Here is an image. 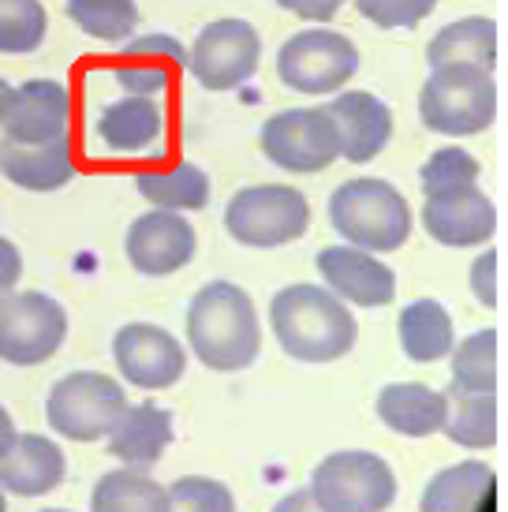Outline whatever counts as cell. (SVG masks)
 <instances>
[{"mask_svg":"<svg viewBox=\"0 0 508 512\" xmlns=\"http://www.w3.org/2000/svg\"><path fill=\"white\" fill-rule=\"evenodd\" d=\"M269 326L299 363H333L355 348V318L329 288L288 285L269 303Z\"/></svg>","mask_w":508,"mask_h":512,"instance_id":"obj_1","label":"cell"},{"mask_svg":"<svg viewBox=\"0 0 508 512\" xmlns=\"http://www.w3.org/2000/svg\"><path fill=\"white\" fill-rule=\"evenodd\" d=\"M187 341L202 367H251L262 348V329H258L251 296L232 281H213L198 288V296L187 307Z\"/></svg>","mask_w":508,"mask_h":512,"instance_id":"obj_2","label":"cell"},{"mask_svg":"<svg viewBox=\"0 0 508 512\" xmlns=\"http://www.w3.org/2000/svg\"><path fill=\"white\" fill-rule=\"evenodd\" d=\"M329 225L359 251L389 255L400 251L411 236V206L389 180L359 176L333 191L329 199Z\"/></svg>","mask_w":508,"mask_h":512,"instance_id":"obj_3","label":"cell"},{"mask_svg":"<svg viewBox=\"0 0 508 512\" xmlns=\"http://www.w3.org/2000/svg\"><path fill=\"white\" fill-rule=\"evenodd\" d=\"M419 116L438 135H479L497 120L494 72L479 64H441L430 72L419 94Z\"/></svg>","mask_w":508,"mask_h":512,"instance_id":"obj_4","label":"cell"},{"mask_svg":"<svg viewBox=\"0 0 508 512\" xmlns=\"http://www.w3.org/2000/svg\"><path fill=\"white\" fill-rule=\"evenodd\" d=\"M127 412V393L116 378L101 370H75L49 389L45 419L60 438L98 441L109 438V430Z\"/></svg>","mask_w":508,"mask_h":512,"instance_id":"obj_5","label":"cell"},{"mask_svg":"<svg viewBox=\"0 0 508 512\" xmlns=\"http://www.w3.org/2000/svg\"><path fill=\"white\" fill-rule=\"evenodd\" d=\"M225 228L243 247H284L311 228V206L288 184L243 187L228 199Z\"/></svg>","mask_w":508,"mask_h":512,"instance_id":"obj_6","label":"cell"},{"mask_svg":"<svg viewBox=\"0 0 508 512\" xmlns=\"http://www.w3.org/2000/svg\"><path fill=\"white\" fill-rule=\"evenodd\" d=\"M311 494L325 512H385L396 501V475L381 456L348 449L314 468Z\"/></svg>","mask_w":508,"mask_h":512,"instance_id":"obj_7","label":"cell"},{"mask_svg":"<svg viewBox=\"0 0 508 512\" xmlns=\"http://www.w3.org/2000/svg\"><path fill=\"white\" fill-rule=\"evenodd\" d=\"M68 337V311L45 292H15L0 299V359L12 367H38L60 352Z\"/></svg>","mask_w":508,"mask_h":512,"instance_id":"obj_8","label":"cell"},{"mask_svg":"<svg viewBox=\"0 0 508 512\" xmlns=\"http://www.w3.org/2000/svg\"><path fill=\"white\" fill-rule=\"evenodd\" d=\"M359 72V49L337 30H299L277 53V75L299 94H333Z\"/></svg>","mask_w":508,"mask_h":512,"instance_id":"obj_9","label":"cell"},{"mask_svg":"<svg viewBox=\"0 0 508 512\" xmlns=\"http://www.w3.org/2000/svg\"><path fill=\"white\" fill-rule=\"evenodd\" d=\"M262 38L247 19H213L198 30L195 45L187 49V68L213 94L236 90L258 72Z\"/></svg>","mask_w":508,"mask_h":512,"instance_id":"obj_10","label":"cell"},{"mask_svg":"<svg viewBox=\"0 0 508 512\" xmlns=\"http://www.w3.org/2000/svg\"><path fill=\"white\" fill-rule=\"evenodd\" d=\"M262 154L284 172H322L340 157L329 109H284L262 124Z\"/></svg>","mask_w":508,"mask_h":512,"instance_id":"obj_11","label":"cell"},{"mask_svg":"<svg viewBox=\"0 0 508 512\" xmlns=\"http://www.w3.org/2000/svg\"><path fill=\"white\" fill-rule=\"evenodd\" d=\"M113 359L135 389H169L184 378L187 352L169 329L131 322L113 337Z\"/></svg>","mask_w":508,"mask_h":512,"instance_id":"obj_12","label":"cell"},{"mask_svg":"<svg viewBox=\"0 0 508 512\" xmlns=\"http://www.w3.org/2000/svg\"><path fill=\"white\" fill-rule=\"evenodd\" d=\"M71 128L68 86L57 79H27L12 90V105L4 116V139L27 146L60 143Z\"/></svg>","mask_w":508,"mask_h":512,"instance_id":"obj_13","label":"cell"},{"mask_svg":"<svg viewBox=\"0 0 508 512\" xmlns=\"http://www.w3.org/2000/svg\"><path fill=\"white\" fill-rule=\"evenodd\" d=\"M127 258L146 277H169L195 258V228L176 210H150L127 228Z\"/></svg>","mask_w":508,"mask_h":512,"instance_id":"obj_14","label":"cell"},{"mask_svg":"<svg viewBox=\"0 0 508 512\" xmlns=\"http://www.w3.org/2000/svg\"><path fill=\"white\" fill-rule=\"evenodd\" d=\"M318 273L333 296L355 307H385L396 296V273L352 243H333L318 251Z\"/></svg>","mask_w":508,"mask_h":512,"instance_id":"obj_15","label":"cell"},{"mask_svg":"<svg viewBox=\"0 0 508 512\" xmlns=\"http://www.w3.org/2000/svg\"><path fill=\"white\" fill-rule=\"evenodd\" d=\"M187 68V49L172 34H142L124 45L120 60L113 64V79L124 94L135 98H157L172 90L176 75Z\"/></svg>","mask_w":508,"mask_h":512,"instance_id":"obj_16","label":"cell"},{"mask_svg":"<svg viewBox=\"0 0 508 512\" xmlns=\"http://www.w3.org/2000/svg\"><path fill=\"white\" fill-rule=\"evenodd\" d=\"M423 225L445 247H479L497 232V210L479 184L434 195L423 206Z\"/></svg>","mask_w":508,"mask_h":512,"instance_id":"obj_17","label":"cell"},{"mask_svg":"<svg viewBox=\"0 0 508 512\" xmlns=\"http://www.w3.org/2000/svg\"><path fill=\"white\" fill-rule=\"evenodd\" d=\"M329 116L340 135V157L352 165H367L393 139V113L389 105L370 90H348L337 94L329 105Z\"/></svg>","mask_w":508,"mask_h":512,"instance_id":"obj_18","label":"cell"},{"mask_svg":"<svg viewBox=\"0 0 508 512\" xmlns=\"http://www.w3.org/2000/svg\"><path fill=\"white\" fill-rule=\"evenodd\" d=\"M64 449L42 434H15L12 449L0 456V486L19 498H42L64 483Z\"/></svg>","mask_w":508,"mask_h":512,"instance_id":"obj_19","label":"cell"},{"mask_svg":"<svg viewBox=\"0 0 508 512\" xmlns=\"http://www.w3.org/2000/svg\"><path fill=\"white\" fill-rule=\"evenodd\" d=\"M165 109L157 98H135L124 94L120 101L105 105L98 116V139L113 154H150L165 139Z\"/></svg>","mask_w":508,"mask_h":512,"instance_id":"obj_20","label":"cell"},{"mask_svg":"<svg viewBox=\"0 0 508 512\" xmlns=\"http://www.w3.org/2000/svg\"><path fill=\"white\" fill-rule=\"evenodd\" d=\"M172 445V412L161 404H127V412L120 415V423L109 430V453L116 460H124L131 468H146L157 464L165 449Z\"/></svg>","mask_w":508,"mask_h":512,"instance_id":"obj_21","label":"cell"},{"mask_svg":"<svg viewBox=\"0 0 508 512\" xmlns=\"http://www.w3.org/2000/svg\"><path fill=\"white\" fill-rule=\"evenodd\" d=\"M0 172L23 191H60L75 176L71 143L60 139V143L27 146L4 139V146H0Z\"/></svg>","mask_w":508,"mask_h":512,"instance_id":"obj_22","label":"cell"},{"mask_svg":"<svg viewBox=\"0 0 508 512\" xmlns=\"http://www.w3.org/2000/svg\"><path fill=\"white\" fill-rule=\"evenodd\" d=\"M378 419L404 438H430L445 419V393L419 382H396L378 393Z\"/></svg>","mask_w":508,"mask_h":512,"instance_id":"obj_23","label":"cell"},{"mask_svg":"<svg viewBox=\"0 0 508 512\" xmlns=\"http://www.w3.org/2000/svg\"><path fill=\"white\" fill-rule=\"evenodd\" d=\"M426 64H479L486 72L497 68V23L486 15H467L434 34V42L426 45Z\"/></svg>","mask_w":508,"mask_h":512,"instance_id":"obj_24","label":"cell"},{"mask_svg":"<svg viewBox=\"0 0 508 512\" xmlns=\"http://www.w3.org/2000/svg\"><path fill=\"white\" fill-rule=\"evenodd\" d=\"M135 187L139 195L157 210H202L210 202V176L191 165H165V169H139L135 172Z\"/></svg>","mask_w":508,"mask_h":512,"instance_id":"obj_25","label":"cell"},{"mask_svg":"<svg viewBox=\"0 0 508 512\" xmlns=\"http://www.w3.org/2000/svg\"><path fill=\"white\" fill-rule=\"evenodd\" d=\"M400 344L411 363H438L452 352L456 333L438 299H415L400 311Z\"/></svg>","mask_w":508,"mask_h":512,"instance_id":"obj_26","label":"cell"},{"mask_svg":"<svg viewBox=\"0 0 508 512\" xmlns=\"http://www.w3.org/2000/svg\"><path fill=\"white\" fill-rule=\"evenodd\" d=\"M441 430L464 449L497 445V393H471V389L449 385Z\"/></svg>","mask_w":508,"mask_h":512,"instance_id":"obj_27","label":"cell"},{"mask_svg":"<svg viewBox=\"0 0 508 512\" xmlns=\"http://www.w3.org/2000/svg\"><path fill=\"white\" fill-rule=\"evenodd\" d=\"M490 486H494V471L486 464H479V460L452 464L430 479L423 501H419V512H475L479 501L490 494Z\"/></svg>","mask_w":508,"mask_h":512,"instance_id":"obj_28","label":"cell"},{"mask_svg":"<svg viewBox=\"0 0 508 512\" xmlns=\"http://www.w3.org/2000/svg\"><path fill=\"white\" fill-rule=\"evenodd\" d=\"M90 512H165V486L139 468L109 471L94 486Z\"/></svg>","mask_w":508,"mask_h":512,"instance_id":"obj_29","label":"cell"},{"mask_svg":"<svg viewBox=\"0 0 508 512\" xmlns=\"http://www.w3.org/2000/svg\"><path fill=\"white\" fill-rule=\"evenodd\" d=\"M68 15L79 30L109 45H120L139 27L135 0H68Z\"/></svg>","mask_w":508,"mask_h":512,"instance_id":"obj_30","label":"cell"},{"mask_svg":"<svg viewBox=\"0 0 508 512\" xmlns=\"http://www.w3.org/2000/svg\"><path fill=\"white\" fill-rule=\"evenodd\" d=\"M452 385L497 393V329H479L464 344H452Z\"/></svg>","mask_w":508,"mask_h":512,"instance_id":"obj_31","label":"cell"},{"mask_svg":"<svg viewBox=\"0 0 508 512\" xmlns=\"http://www.w3.org/2000/svg\"><path fill=\"white\" fill-rule=\"evenodd\" d=\"M42 0H0V53H34L45 42Z\"/></svg>","mask_w":508,"mask_h":512,"instance_id":"obj_32","label":"cell"},{"mask_svg":"<svg viewBox=\"0 0 508 512\" xmlns=\"http://www.w3.org/2000/svg\"><path fill=\"white\" fill-rule=\"evenodd\" d=\"M423 180V195H449V191H464V187L479 184V157L460 150V146H445L438 154H430V161L419 172Z\"/></svg>","mask_w":508,"mask_h":512,"instance_id":"obj_33","label":"cell"},{"mask_svg":"<svg viewBox=\"0 0 508 512\" xmlns=\"http://www.w3.org/2000/svg\"><path fill=\"white\" fill-rule=\"evenodd\" d=\"M165 512H236V498L217 479H176L165 490Z\"/></svg>","mask_w":508,"mask_h":512,"instance_id":"obj_34","label":"cell"},{"mask_svg":"<svg viewBox=\"0 0 508 512\" xmlns=\"http://www.w3.org/2000/svg\"><path fill=\"white\" fill-rule=\"evenodd\" d=\"M352 4L355 12L381 30L419 27L426 15L438 8V0H352Z\"/></svg>","mask_w":508,"mask_h":512,"instance_id":"obj_35","label":"cell"},{"mask_svg":"<svg viewBox=\"0 0 508 512\" xmlns=\"http://www.w3.org/2000/svg\"><path fill=\"white\" fill-rule=\"evenodd\" d=\"M471 292L482 307H497V251H482L471 266Z\"/></svg>","mask_w":508,"mask_h":512,"instance_id":"obj_36","label":"cell"},{"mask_svg":"<svg viewBox=\"0 0 508 512\" xmlns=\"http://www.w3.org/2000/svg\"><path fill=\"white\" fill-rule=\"evenodd\" d=\"M277 4H281L284 12L307 19V23H329L344 8V0H277Z\"/></svg>","mask_w":508,"mask_h":512,"instance_id":"obj_37","label":"cell"},{"mask_svg":"<svg viewBox=\"0 0 508 512\" xmlns=\"http://www.w3.org/2000/svg\"><path fill=\"white\" fill-rule=\"evenodd\" d=\"M19 277H23V255H19V247L12 240L0 236V299L12 296Z\"/></svg>","mask_w":508,"mask_h":512,"instance_id":"obj_38","label":"cell"},{"mask_svg":"<svg viewBox=\"0 0 508 512\" xmlns=\"http://www.w3.org/2000/svg\"><path fill=\"white\" fill-rule=\"evenodd\" d=\"M273 512H325V509L314 501L311 490H296V494H288V498H284Z\"/></svg>","mask_w":508,"mask_h":512,"instance_id":"obj_39","label":"cell"},{"mask_svg":"<svg viewBox=\"0 0 508 512\" xmlns=\"http://www.w3.org/2000/svg\"><path fill=\"white\" fill-rule=\"evenodd\" d=\"M12 441H15V423H12V415L0 408V456L12 449Z\"/></svg>","mask_w":508,"mask_h":512,"instance_id":"obj_40","label":"cell"},{"mask_svg":"<svg viewBox=\"0 0 508 512\" xmlns=\"http://www.w3.org/2000/svg\"><path fill=\"white\" fill-rule=\"evenodd\" d=\"M8 105H12V86L0 79V128H4V116H8Z\"/></svg>","mask_w":508,"mask_h":512,"instance_id":"obj_41","label":"cell"},{"mask_svg":"<svg viewBox=\"0 0 508 512\" xmlns=\"http://www.w3.org/2000/svg\"><path fill=\"white\" fill-rule=\"evenodd\" d=\"M0 512H8V501H4V494H0Z\"/></svg>","mask_w":508,"mask_h":512,"instance_id":"obj_42","label":"cell"},{"mask_svg":"<svg viewBox=\"0 0 508 512\" xmlns=\"http://www.w3.org/2000/svg\"><path fill=\"white\" fill-rule=\"evenodd\" d=\"M42 512H64V509H42Z\"/></svg>","mask_w":508,"mask_h":512,"instance_id":"obj_43","label":"cell"}]
</instances>
